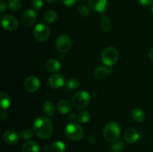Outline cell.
<instances>
[{"mask_svg": "<svg viewBox=\"0 0 153 152\" xmlns=\"http://www.w3.org/2000/svg\"><path fill=\"white\" fill-rule=\"evenodd\" d=\"M52 123L50 119L46 116H40L34 120L33 130L36 135L40 139H46L50 137L52 134Z\"/></svg>", "mask_w": 153, "mask_h": 152, "instance_id": "1", "label": "cell"}, {"mask_svg": "<svg viewBox=\"0 0 153 152\" xmlns=\"http://www.w3.org/2000/svg\"><path fill=\"white\" fill-rule=\"evenodd\" d=\"M120 132L121 128L119 124L116 122H110L105 126L103 137L106 141L109 142H115L119 139Z\"/></svg>", "mask_w": 153, "mask_h": 152, "instance_id": "2", "label": "cell"}, {"mask_svg": "<svg viewBox=\"0 0 153 152\" xmlns=\"http://www.w3.org/2000/svg\"><path fill=\"white\" fill-rule=\"evenodd\" d=\"M67 138L73 141H79L84 136V131L80 125L76 122H70L65 127L64 130Z\"/></svg>", "mask_w": 153, "mask_h": 152, "instance_id": "3", "label": "cell"}, {"mask_svg": "<svg viewBox=\"0 0 153 152\" xmlns=\"http://www.w3.org/2000/svg\"><path fill=\"white\" fill-rule=\"evenodd\" d=\"M119 54L117 50L114 47H108L102 51L101 54V61L106 66L114 65L118 61Z\"/></svg>", "mask_w": 153, "mask_h": 152, "instance_id": "4", "label": "cell"}, {"mask_svg": "<svg viewBox=\"0 0 153 152\" xmlns=\"http://www.w3.org/2000/svg\"><path fill=\"white\" fill-rule=\"evenodd\" d=\"M91 96L86 91H79L72 98V104L76 109H83L89 104Z\"/></svg>", "mask_w": 153, "mask_h": 152, "instance_id": "5", "label": "cell"}, {"mask_svg": "<svg viewBox=\"0 0 153 152\" xmlns=\"http://www.w3.org/2000/svg\"><path fill=\"white\" fill-rule=\"evenodd\" d=\"M50 31L49 27L43 23L37 24L34 29V38L39 42H45L49 39Z\"/></svg>", "mask_w": 153, "mask_h": 152, "instance_id": "6", "label": "cell"}, {"mask_svg": "<svg viewBox=\"0 0 153 152\" xmlns=\"http://www.w3.org/2000/svg\"><path fill=\"white\" fill-rule=\"evenodd\" d=\"M1 25L6 31H13L17 29L19 26L18 19L15 16L10 14H6L1 17Z\"/></svg>", "mask_w": 153, "mask_h": 152, "instance_id": "7", "label": "cell"}, {"mask_svg": "<svg viewBox=\"0 0 153 152\" xmlns=\"http://www.w3.org/2000/svg\"><path fill=\"white\" fill-rule=\"evenodd\" d=\"M55 46H56L58 52H61V53L67 52L70 50L72 46L71 38L68 35L62 34L57 38Z\"/></svg>", "mask_w": 153, "mask_h": 152, "instance_id": "8", "label": "cell"}, {"mask_svg": "<svg viewBox=\"0 0 153 152\" xmlns=\"http://www.w3.org/2000/svg\"><path fill=\"white\" fill-rule=\"evenodd\" d=\"M88 3L92 10L99 13H105L108 9V0H88Z\"/></svg>", "mask_w": 153, "mask_h": 152, "instance_id": "9", "label": "cell"}, {"mask_svg": "<svg viewBox=\"0 0 153 152\" xmlns=\"http://www.w3.org/2000/svg\"><path fill=\"white\" fill-rule=\"evenodd\" d=\"M40 86L39 79L35 76H29L27 77L24 82V87L28 92H34L38 90Z\"/></svg>", "mask_w": 153, "mask_h": 152, "instance_id": "10", "label": "cell"}, {"mask_svg": "<svg viewBox=\"0 0 153 152\" xmlns=\"http://www.w3.org/2000/svg\"><path fill=\"white\" fill-rule=\"evenodd\" d=\"M64 83H65V79L61 74L54 73L48 78V84L53 89H59L64 86Z\"/></svg>", "mask_w": 153, "mask_h": 152, "instance_id": "11", "label": "cell"}, {"mask_svg": "<svg viewBox=\"0 0 153 152\" xmlns=\"http://www.w3.org/2000/svg\"><path fill=\"white\" fill-rule=\"evenodd\" d=\"M22 20L26 26H31L37 20V13L33 9H26L22 13Z\"/></svg>", "mask_w": 153, "mask_h": 152, "instance_id": "12", "label": "cell"}, {"mask_svg": "<svg viewBox=\"0 0 153 152\" xmlns=\"http://www.w3.org/2000/svg\"><path fill=\"white\" fill-rule=\"evenodd\" d=\"M3 140L8 145H15L19 141V135L14 130H7L2 136Z\"/></svg>", "mask_w": 153, "mask_h": 152, "instance_id": "13", "label": "cell"}, {"mask_svg": "<svg viewBox=\"0 0 153 152\" xmlns=\"http://www.w3.org/2000/svg\"><path fill=\"white\" fill-rule=\"evenodd\" d=\"M113 70L111 66H98L94 70V75L97 80H101L105 78L108 75H110Z\"/></svg>", "mask_w": 153, "mask_h": 152, "instance_id": "14", "label": "cell"}, {"mask_svg": "<svg viewBox=\"0 0 153 152\" xmlns=\"http://www.w3.org/2000/svg\"><path fill=\"white\" fill-rule=\"evenodd\" d=\"M139 137H140V134H139V132L137 131V130L133 128H130L126 130L123 134L124 139L128 143L136 142L138 140Z\"/></svg>", "mask_w": 153, "mask_h": 152, "instance_id": "15", "label": "cell"}, {"mask_svg": "<svg viewBox=\"0 0 153 152\" xmlns=\"http://www.w3.org/2000/svg\"><path fill=\"white\" fill-rule=\"evenodd\" d=\"M46 69L49 72L56 73L61 69V63L55 59H49L46 63Z\"/></svg>", "mask_w": 153, "mask_h": 152, "instance_id": "16", "label": "cell"}, {"mask_svg": "<svg viewBox=\"0 0 153 152\" xmlns=\"http://www.w3.org/2000/svg\"><path fill=\"white\" fill-rule=\"evenodd\" d=\"M72 109V105L67 100H61L57 104V110L60 113L67 114L70 112Z\"/></svg>", "mask_w": 153, "mask_h": 152, "instance_id": "17", "label": "cell"}, {"mask_svg": "<svg viewBox=\"0 0 153 152\" xmlns=\"http://www.w3.org/2000/svg\"><path fill=\"white\" fill-rule=\"evenodd\" d=\"M22 152H39L38 144L33 140L26 142L22 145Z\"/></svg>", "mask_w": 153, "mask_h": 152, "instance_id": "18", "label": "cell"}, {"mask_svg": "<svg viewBox=\"0 0 153 152\" xmlns=\"http://www.w3.org/2000/svg\"><path fill=\"white\" fill-rule=\"evenodd\" d=\"M131 118L134 119L135 122H143L145 119V117H146V115H145L144 111H143L142 109L140 108H134V110L131 111Z\"/></svg>", "mask_w": 153, "mask_h": 152, "instance_id": "19", "label": "cell"}, {"mask_svg": "<svg viewBox=\"0 0 153 152\" xmlns=\"http://www.w3.org/2000/svg\"><path fill=\"white\" fill-rule=\"evenodd\" d=\"M100 25H101L102 31H104L105 32H110L112 25L108 16L104 15V16H102L101 19H100Z\"/></svg>", "mask_w": 153, "mask_h": 152, "instance_id": "20", "label": "cell"}, {"mask_svg": "<svg viewBox=\"0 0 153 152\" xmlns=\"http://www.w3.org/2000/svg\"><path fill=\"white\" fill-rule=\"evenodd\" d=\"M0 104H1V107L3 110L7 109L11 104V99L10 96L7 95L6 92H0Z\"/></svg>", "mask_w": 153, "mask_h": 152, "instance_id": "21", "label": "cell"}, {"mask_svg": "<svg viewBox=\"0 0 153 152\" xmlns=\"http://www.w3.org/2000/svg\"><path fill=\"white\" fill-rule=\"evenodd\" d=\"M43 111L46 116H50V117L53 116L55 112V105L53 103L49 101H45L44 104H43Z\"/></svg>", "mask_w": 153, "mask_h": 152, "instance_id": "22", "label": "cell"}, {"mask_svg": "<svg viewBox=\"0 0 153 152\" xmlns=\"http://www.w3.org/2000/svg\"><path fill=\"white\" fill-rule=\"evenodd\" d=\"M57 13L53 10H48L44 13V20L47 23L51 24L53 23L57 19Z\"/></svg>", "mask_w": 153, "mask_h": 152, "instance_id": "23", "label": "cell"}, {"mask_svg": "<svg viewBox=\"0 0 153 152\" xmlns=\"http://www.w3.org/2000/svg\"><path fill=\"white\" fill-rule=\"evenodd\" d=\"M66 150V145L63 142L56 141L53 142L51 146L52 152H64Z\"/></svg>", "mask_w": 153, "mask_h": 152, "instance_id": "24", "label": "cell"}, {"mask_svg": "<svg viewBox=\"0 0 153 152\" xmlns=\"http://www.w3.org/2000/svg\"><path fill=\"white\" fill-rule=\"evenodd\" d=\"M79 87V81L76 78H70L66 82V88L68 90H75Z\"/></svg>", "mask_w": 153, "mask_h": 152, "instance_id": "25", "label": "cell"}, {"mask_svg": "<svg viewBox=\"0 0 153 152\" xmlns=\"http://www.w3.org/2000/svg\"><path fill=\"white\" fill-rule=\"evenodd\" d=\"M9 8L12 11H18L22 7V2L20 0H9L8 1Z\"/></svg>", "mask_w": 153, "mask_h": 152, "instance_id": "26", "label": "cell"}, {"mask_svg": "<svg viewBox=\"0 0 153 152\" xmlns=\"http://www.w3.org/2000/svg\"><path fill=\"white\" fill-rule=\"evenodd\" d=\"M77 119L80 123L85 124L89 122L90 119H91V114L88 111H82L78 115Z\"/></svg>", "mask_w": 153, "mask_h": 152, "instance_id": "27", "label": "cell"}, {"mask_svg": "<svg viewBox=\"0 0 153 152\" xmlns=\"http://www.w3.org/2000/svg\"><path fill=\"white\" fill-rule=\"evenodd\" d=\"M125 148V144L122 141H117L111 146V152H121Z\"/></svg>", "mask_w": 153, "mask_h": 152, "instance_id": "28", "label": "cell"}, {"mask_svg": "<svg viewBox=\"0 0 153 152\" xmlns=\"http://www.w3.org/2000/svg\"><path fill=\"white\" fill-rule=\"evenodd\" d=\"M78 12L79 14L83 17H87L90 15V10L87 6L83 5V4H80L78 7Z\"/></svg>", "mask_w": 153, "mask_h": 152, "instance_id": "29", "label": "cell"}, {"mask_svg": "<svg viewBox=\"0 0 153 152\" xmlns=\"http://www.w3.org/2000/svg\"><path fill=\"white\" fill-rule=\"evenodd\" d=\"M21 136V138L22 139H25V140H28L29 139H31L33 136V133L31 131V130L28 129V128H25V129H23L22 131L20 134Z\"/></svg>", "mask_w": 153, "mask_h": 152, "instance_id": "30", "label": "cell"}, {"mask_svg": "<svg viewBox=\"0 0 153 152\" xmlns=\"http://www.w3.org/2000/svg\"><path fill=\"white\" fill-rule=\"evenodd\" d=\"M43 5V0H31V6L34 10H40Z\"/></svg>", "mask_w": 153, "mask_h": 152, "instance_id": "31", "label": "cell"}, {"mask_svg": "<svg viewBox=\"0 0 153 152\" xmlns=\"http://www.w3.org/2000/svg\"><path fill=\"white\" fill-rule=\"evenodd\" d=\"M140 5L143 7H149L153 4V0H138Z\"/></svg>", "mask_w": 153, "mask_h": 152, "instance_id": "32", "label": "cell"}, {"mask_svg": "<svg viewBox=\"0 0 153 152\" xmlns=\"http://www.w3.org/2000/svg\"><path fill=\"white\" fill-rule=\"evenodd\" d=\"M62 1L64 5L67 6V7H72L76 4L77 0H62Z\"/></svg>", "mask_w": 153, "mask_h": 152, "instance_id": "33", "label": "cell"}, {"mask_svg": "<svg viewBox=\"0 0 153 152\" xmlns=\"http://www.w3.org/2000/svg\"><path fill=\"white\" fill-rule=\"evenodd\" d=\"M7 9V6H6V3L4 2V0H1L0 1V10L1 13H4Z\"/></svg>", "mask_w": 153, "mask_h": 152, "instance_id": "34", "label": "cell"}, {"mask_svg": "<svg viewBox=\"0 0 153 152\" xmlns=\"http://www.w3.org/2000/svg\"><path fill=\"white\" fill-rule=\"evenodd\" d=\"M0 116H1V120H3V121L7 120V119L9 118L8 113H7V112H6V111H1V115H0Z\"/></svg>", "mask_w": 153, "mask_h": 152, "instance_id": "35", "label": "cell"}, {"mask_svg": "<svg viewBox=\"0 0 153 152\" xmlns=\"http://www.w3.org/2000/svg\"><path fill=\"white\" fill-rule=\"evenodd\" d=\"M89 142L91 143V144H92V145L95 144L96 139H95V137H94V135H91V136H90V137H89Z\"/></svg>", "mask_w": 153, "mask_h": 152, "instance_id": "36", "label": "cell"}, {"mask_svg": "<svg viewBox=\"0 0 153 152\" xmlns=\"http://www.w3.org/2000/svg\"><path fill=\"white\" fill-rule=\"evenodd\" d=\"M69 119H70V121H71L72 122H74V120L76 119V115H75V113H70V116H69Z\"/></svg>", "mask_w": 153, "mask_h": 152, "instance_id": "37", "label": "cell"}, {"mask_svg": "<svg viewBox=\"0 0 153 152\" xmlns=\"http://www.w3.org/2000/svg\"><path fill=\"white\" fill-rule=\"evenodd\" d=\"M148 56H149V59H151L153 61V48L149 51V54H148Z\"/></svg>", "mask_w": 153, "mask_h": 152, "instance_id": "38", "label": "cell"}, {"mask_svg": "<svg viewBox=\"0 0 153 152\" xmlns=\"http://www.w3.org/2000/svg\"><path fill=\"white\" fill-rule=\"evenodd\" d=\"M46 2H49V3H52V2H55L56 0H45Z\"/></svg>", "mask_w": 153, "mask_h": 152, "instance_id": "39", "label": "cell"}, {"mask_svg": "<svg viewBox=\"0 0 153 152\" xmlns=\"http://www.w3.org/2000/svg\"><path fill=\"white\" fill-rule=\"evenodd\" d=\"M85 0H77V1H79V2H83V1H85Z\"/></svg>", "mask_w": 153, "mask_h": 152, "instance_id": "40", "label": "cell"}, {"mask_svg": "<svg viewBox=\"0 0 153 152\" xmlns=\"http://www.w3.org/2000/svg\"><path fill=\"white\" fill-rule=\"evenodd\" d=\"M152 14H153V6H152Z\"/></svg>", "mask_w": 153, "mask_h": 152, "instance_id": "41", "label": "cell"}]
</instances>
